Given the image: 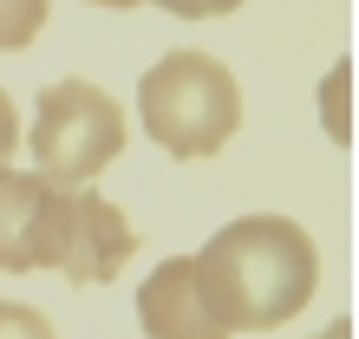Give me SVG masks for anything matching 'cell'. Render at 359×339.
<instances>
[{"label": "cell", "instance_id": "obj_1", "mask_svg": "<svg viewBox=\"0 0 359 339\" xmlns=\"http://www.w3.org/2000/svg\"><path fill=\"white\" fill-rule=\"evenodd\" d=\"M189 261H196V287L209 313L229 326V339L287 326L294 313H307L313 287H320V248L287 216H236Z\"/></svg>", "mask_w": 359, "mask_h": 339}, {"label": "cell", "instance_id": "obj_2", "mask_svg": "<svg viewBox=\"0 0 359 339\" xmlns=\"http://www.w3.org/2000/svg\"><path fill=\"white\" fill-rule=\"evenodd\" d=\"M137 118L163 157L196 163V157H216L242 131V85L216 53L183 46V53H163L137 78Z\"/></svg>", "mask_w": 359, "mask_h": 339}, {"label": "cell", "instance_id": "obj_3", "mask_svg": "<svg viewBox=\"0 0 359 339\" xmlns=\"http://www.w3.org/2000/svg\"><path fill=\"white\" fill-rule=\"evenodd\" d=\"M20 137H27V151H33L46 183H92L124 151V111H118V98L104 85L59 78V85L39 92L33 124Z\"/></svg>", "mask_w": 359, "mask_h": 339}, {"label": "cell", "instance_id": "obj_4", "mask_svg": "<svg viewBox=\"0 0 359 339\" xmlns=\"http://www.w3.org/2000/svg\"><path fill=\"white\" fill-rule=\"evenodd\" d=\"M66 209H72V183H46L39 170L0 163V274L59 268Z\"/></svg>", "mask_w": 359, "mask_h": 339}, {"label": "cell", "instance_id": "obj_5", "mask_svg": "<svg viewBox=\"0 0 359 339\" xmlns=\"http://www.w3.org/2000/svg\"><path fill=\"white\" fill-rule=\"evenodd\" d=\"M137 254V228L118 202H104L98 189L72 183V209H66V254H59V274L72 287H98L118 281L124 261Z\"/></svg>", "mask_w": 359, "mask_h": 339}, {"label": "cell", "instance_id": "obj_6", "mask_svg": "<svg viewBox=\"0 0 359 339\" xmlns=\"http://www.w3.org/2000/svg\"><path fill=\"white\" fill-rule=\"evenodd\" d=\"M137 326H144V339H229V326L209 313L203 287H196V261L189 254H170V261H157L144 274Z\"/></svg>", "mask_w": 359, "mask_h": 339}, {"label": "cell", "instance_id": "obj_7", "mask_svg": "<svg viewBox=\"0 0 359 339\" xmlns=\"http://www.w3.org/2000/svg\"><path fill=\"white\" fill-rule=\"evenodd\" d=\"M46 13H53V0H0V53L33 46L39 27H46Z\"/></svg>", "mask_w": 359, "mask_h": 339}, {"label": "cell", "instance_id": "obj_8", "mask_svg": "<svg viewBox=\"0 0 359 339\" xmlns=\"http://www.w3.org/2000/svg\"><path fill=\"white\" fill-rule=\"evenodd\" d=\"M0 339H59L53 320L27 300H0Z\"/></svg>", "mask_w": 359, "mask_h": 339}, {"label": "cell", "instance_id": "obj_9", "mask_svg": "<svg viewBox=\"0 0 359 339\" xmlns=\"http://www.w3.org/2000/svg\"><path fill=\"white\" fill-rule=\"evenodd\" d=\"M346 78H353V72L340 66V72H333V85H327V124H333V144L353 137V118H346Z\"/></svg>", "mask_w": 359, "mask_h": 339}, {"label": "cell", "instance_id": "obj_10", "mask_svg": "<svg viewBox=\"0 0 359 339\" xmlns=\"http://www.w3.org/2000/svg\"><path fill=\"white\" fill-rule=\"evenodd\" d=\"M151 7L177 13V20H216V13H236L242 0H151Z\"/></svg>", "mask_w": 359, "mask_h": 339}, {"label": "cell", "instance_id": "obj_11", "mask_svg": "<svg viewBox=\"0 0 359 339\" xmlns=\"http://www.w3.org/2000/svg\"><path fill=\"white\" fill-rule=\"evenodd\" d=\"M13 151H20V111H13L7 85H0V163H13Z\"/></svg>", "mask_w": 359, "mask_h": 339}, {"label": "cell", "instance_id": "obj_12", "mask_svg": "<svg viewBox=\"0 0 359 339\" xmlns=\"http://www.w3.org/2000/svg\"><path fill=\"white\" fill-rule=\"evenodd\" d=\"M320 339H353V320H333V326H327Z\"/></svg>", "mask_w": 359, "mask_h": 339}, {"label": "cell", "instance_id": "obj_13", "mask_svg": "<svg viewBox=\"0 0 359 339\" xmlns=\"http://www.w3.org/2000/svg\"><path fill=\"white\" fill-rule=\"evenodd\" d=\"M92 7H111V13H131V7H144V0H92Z\"/></svg>", "mask_w": 359, "mask_h": 339}]
</instances>
